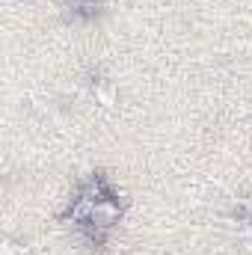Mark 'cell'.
<instances>
[{
    "mask_svg": "<svg viewBox=\"0 0 252 255\" xmlns=\"http://www.w3.org/2000/svg\"><path fill=\"white\" fill-rule=\"evenodd\" d=\"M89 223L98 226V229H107V226L119 223V205L113 199H95L92 214H89Z\"/></svg>",
    "mask_w": 252,
    "mask_h": 255,
    "instance_id": "obj_1",
    "label": "cell"
},
{
    "mask_svg": "<svg viewBox=\"0 0 252 255\" xmlns=\"http://www.w3.org/2000/svg\"><path fill=\"white\" fill-rule=\"evenodd\" d=\"M98 98H101V104H113V89H101Z\"/></svg>",
    "mask_w": 252,
    "mask_h": 255,
    "instance_id": "obj_2",
    "label": "cell"
}]
</instances>
